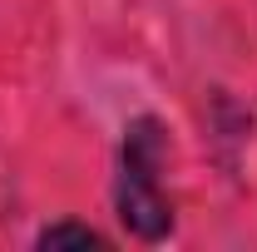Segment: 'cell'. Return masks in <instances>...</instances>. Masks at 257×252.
Returning a JSON list of instances; mask_svg holds the SVG:
<instances>
[{"label": "cell", "instance_id": "cell-2", "mask_svg": "<svg viewBox=\"0 0 257 252\" xmlns=\"http://www.w3.org/2000/svg\"><path fill=\"white\" fill-rule=\"evenodd\" d=\"M40 247H104V237H99L94 227H79V222H60V227H45L40 232Z\"/></svg>", "mask_w": 257, "mask_h": 252}, {"label": "cell", "instance_id": "cell-1", "mask_svg": "<svg viewBox=\"0 0 257 252\" xmlns=\"http://www.w3.org/2000/svg\"><path fill=\"white\" fill-rule=\"evenodd\" d=\"M159 163H163V129L154 119L128 124L124 139V173H119V218L139 237H163L173 227V208L159 193Z\"/></svg>", "mask_w": 257, "mask_h": 252}]
</instances>
